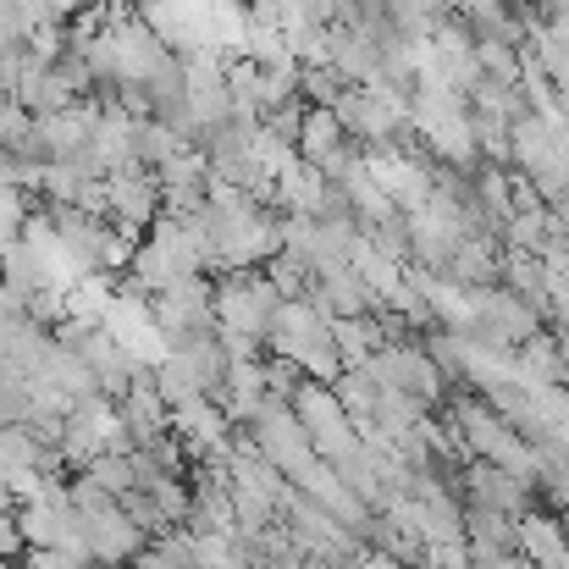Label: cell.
<instances>
[{"instance_id": "30bf717a", "label": "cell", "mask_w": 569, "mask_h": 569, "mask_svg": "<svg viewBox=\"0 0 569 569\" xmlns=\"http://www.w3.org/2000/svg\"><path fill=\"white\" fill-rule=\"evenodd\" d=\"M28 542H22V526H17V509H0V559H22Z\"/></svg>"}, {"instance_id": "3957f363", "label": "cell", "mask_w": 569, "mask_h": 569, "mask_svg": "<svg viewBox=\"0 0 569 569\" xmlns=\"http://www.w3.org/2000/svg\"><path fill=\"white\" fill-rule=\"evenodd\" d=\"M83 515V537H89V553L100 559V565H133V553L150 542L133 520H128V509L111 498L106 509H78Z\"/></svg>"}, {"instance_id": "8fae6325", "label": "cell", "mask_w": 569, "mask_h": 569, "mask_svg": "<svg viewBox=\"0 0 569 569\" xmlns=\"http://www.w3.org/2000/svg\"><path fill=\"white\" fill-rule=\"evenodd\" d=\"M100 569H133V565H100Z\"/></svg>"}, {"instance_id": "52a82bcc", "label": "cell", "mask_w": 569, "mask_h": 569, "mask_svg": "<svg viewBox=\"0 0 569 569\" xmlns=\"http://www.w3.org/2000/svg\"><path fill=\"white\" fill-rule=\"evenodd\" d=\"M343 72L332 67V61H316V67H305V83H299V94L310 100V106H338L343 100Z\"/></svg>"}, {"instance_id": "ba28073f", "label": "cell", "mask_w": 569, "mask_h": 569, "mask_svg": "<svg viewBox=\"0 0 569 569\" xmlns=\"http://www.w3.org/2000/svg\"><path fill=\"white\" fill-rule=\"evenodd\" d=\"M89 476L111 492V498H122L128 487H139V470H133V453H100L94 465H89Z\"/></svg>"}, {"instance_id": "9c48e42d", "label": "cell", "mask_w": 569, "mask_h": 569, "mask_svg": "<svg viewBox=\"0 0 569 569\" xmlns=\"http://www.w3.org/2000/svg\"><path fill=\"white\" fill-rule=\"evenodd\" d=\"M33 122H39V117H33L22 100L0 94V144H6V150H22V139L33 133Z\"/></svg>"}, {"instance_id": "6da1fadb", "label": "cell", "mask_w": 569, "mask_h": 569, "mask_svg": "<svg viewBox=\"0 0 569 569\" xmlns=\"http://www.w3.org/2000/svg\"><path fill=\"white\" fill-rule=\"evenodd\" d=\"M266 355H282L293 360L310 381H338L349 366H343V349L332 338V321L310 305V299H282L277 321L266 327Z\"/></svg>"}, {"instance_id": "8992f818", "label": "cell", "mask_w": 569, "mask_h": 569, "mask_svg": "<svg viewBox=\"0 0 569 569\" xmlns=\"http://www.w3.org/2000/svg\"><path fill=\"white\" fill-rule=\"evenodd\" d=\"M17 526H22V542H28V548H61V537H67V509L33 498V503H17Z\"/></svg>"}, {"instance_id": "5b68a950", "label": "cell", "mask_w": 569, "mask_h": 569, "mask_svg": "<svg viewBox=\"0 0 569 569\" xmlns=\"http://www.w3.org/2000/svg\"><path fill=\"white\" fill-rule=\"evenodd\" d=\"M17 100H22L33 117H61V111H72V106H78V94L67 89V78H61L56 67H44V61H33V72L22 78Z\"/></svg>"}, {"instance_id": "7a4b0ae2", "label": "cell", "mask_w": 569, "mask_h": 569, "mask_svg": "<svg viewBox=\"0 0 569 569\" xmlns=\"http://www.w3.org/2000/svg\"><path fill=\"white\" fill-rule=\"evenodd\" d=\"M293 409H299V420H305V431H310V442H316V453L327 465H343L349 453H360V426L343 409V398L332 392V381L305 377L299 392H293Z\"/></svg>"}, {"instance_id": "277c9868", "label": "cell", "mask_w": 569, "mask_h": 569, "mask_svg": "<svg viewBox=\"0 0 569 569\" xmlns=\"http://www.w3.org/2000/svg\"><path fill=\"white\" fill-rule=\"evenodd\" d=\"M520 559H531L537 569H569V526L542 509H526L520 515Z\"/></svg>"}]
</instances>
